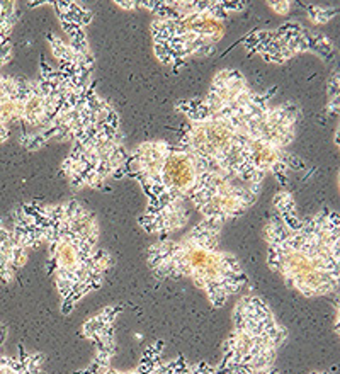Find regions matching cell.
<instances>
[{"instance_id":"7c38bea8","label":"cell","mask_w":340,"mask_h":374,"mask_svg":"<svg viewBox=\"0 0 340 374\" xmlns=\"http://www.w3.org/2000/svg\"><path fill=\"white\" fill-rule=\"evenodd\" d=\"M337 14V9L332 7H323V6H313L308 9V17L312 19L315 24H327Z\"/></svg>"},{"instance_id":"9c48e42d","label":"cell","mask_w":340,"mask_h":374,"mask_svg":"<svg viewBox=\"0 0 340 374\" xmlns=\"http://www.w3.org/2000/svg\"><path fill=\"white\" fill-rule=\"evenodd\" d=\"M249 55L269 63H286L301 53H315L323 60L333 56V43L320 32L308 31L299 24H283L272 31H257L244 40Z\"/></svg>"},{"instance_id":"52a82bcc","label":"cell","mask_w":340,"mask_h":374,"mask_svg":"<svg viewBox=\"0 0 340 374\" xmlns=\"http://www.w3.org/2000/svg\"><path fill=\"white\" fill-rule=\"evenodd\" d=\"M231 323L215 371L220 374L274 371L278 354L288 340V330L276 318L269 303L257 294H244L233 308Z\"/></svg>"},{"instance_id":"5bb4252c","label":"cell","mask_w":340,"mask_h":374,"mask_svg":"<svg viewBox=\"0 0 340 374\" xmlns=\"http://www.w3.org/2000/svg\"><path fill=\"white\" fill-rule=\"evenodd\" d=\"M312 374H330V372H312Z\"/></svg>"},{"instance_id":"ba28073f","label":"cell","mask_w":340,"mask_h":374,"mask_svg":"<svg viewBox=\"0 0 340 374\" xmlns=\"http://www.w3.org/2000/svg\"><path fill=\"white\" fill-rule=\"evenodd\" d=\"M260 192L262 186L240 181L202 160L199 182L189 196V204L196 208L202 220L225 226L228 221L245 215L257 202Z\"/></svg>"},{"instance_id":"6da1fadb","label":"cell","mask_w":340,"mask_h":374,"mask_svg":"<svg viewBox=\"0 0 340 374\" xmlns=\"http://www.w3.org/2000/svg\"><path fill=\"white\" fill-rule=\"evenodd\" d=\"M272 97L274 92L255 90L236 68H221L206 94L174 106L187 121L179 145L240 181L262 186L270 174L288 186L289 174L304 168L289 152L299 109Z\"/></svg>"},{"instance_id":"4fadbf2b","label":"cell","mask_w":340,"mask_h":374,"mask_svg":"<svg viewBox=\"0 0 340 374\" xmlns=\"http://www.w3.org/2000/svg\"><path fill=\"white\" fill-rule=\"evenodd\" d=\"M269 6H272L276 12L281 14V16H286L291 11V2H269Z\"/></svg>"},{"instance_id":"7a4b0ae2","label":"cell","mask_w":340,"mask_h":374,"mask_svg":"<svg viewBox=\"0 0 340 374\" xmlns=\"http://www.w3.org/2000/svg\"><path fill=\"white\" fill-rule=\"evenodd\" d=\"M14 233L27 250L48 245V274L60 296V312L70 315L85 296L102 288L116 264L100 247V225L84 204H22L14 211Z\"/></svg>"},{"instance_id":"5b68a950","label":"cell","mask_w":340,"mask_h":374,"mask_svg":"<svg viewBox=\"0 0 340 374\" xmlns=\"http://www.w3.org/2000/svg\"><path fill=\"white\" fill-rule=\"evenodd\" d=\"M221 233L223 225L202 220L179 240L158 238L147 250L150 270L158 281L189 279L221 308L247 286L238 257L220 247Z\"/></svg>"},{"instance_id":"8992f818","label":"cell","mask_w":340,"mask_h":374,"mask_svg":"<svg viewBox=\"0 0 340 374\" xmlns=\"http://www.w3.org/2000/svg\"><path fill=\"white\" fill-rule=\"evenodd\" d=\"M153 12L150 24L153 53L163 65L181 66L187 60L208 56L223 40L226 19L244 9L245 2H136Z\"/></svg>"},{"instance_id":"30bf717a","label":"cell","mask_w":340,"mask_h":374,"mask_svg":"<svg viewBox=\"0 0 340 374\" xmlns=\"http://www.w3.org/2000/svg\"><path fill=\"white\" fill-rule=\"evenodd\" d=\"M29 250L14 233L0 221V281L9 283L14 274L26 264Z\"/></svg>"},{"instance_id":"277c9868","label":"cell","mask_w":340,"mask_h":374,"mask_svg":"<svg viewBox=\"0 0 340 374\" xmlns=\"http://www.w3.org/2000/svg\"><path fill=\"white\" fill-rule=\"evenodd\" d=\"M201 170L202 158L179 143L150 140L129 150L118 179H133L147 196V208L138 220L143 231L167 238L187 225L189 196Z\"/></svg>"},{"instance_id":"3957f363","label":"cell","mask_w":340,"mask_h":374,"mask_svg":"<svg viewBox=\"0 0 340 374\" xmlns=\"http://www.w3.org/2000/svg\"><path fill=\"white\" fill-rule=\"evenodd\" d=\"M338 223V213L330 208L301 216L289 192H276L264 226L267 265L304 298L335 293L340 278Z\"/></svg>"},{"instance_id":"8fae6325","label":"cell","mask_w":340,"mask_h":374,"mask_svg":"<svg viewBox=\"0 0 340 374\" xmlns=\"http://www.w3.org/2000/svg\"><path fill=\"white\" fill-rule=\"evenodd\" d=\"M328 116H337L338 113V75L337 72L332 74L328 80V100H327Z\"/></svg>"}]
</instances>
